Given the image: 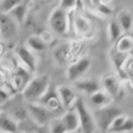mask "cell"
<instances>
[{
	"label": "cell",
	"mask_w": 133,
	"mask_h": 133,
	"mask_svg": "<svg viewBox=\"0 0 133 133\" xmlns=\"http://www.w3.org/2000/svg\"><path fill=\"white\" fill-rule=\"evenodd\" d=\"M49 88V80L47 75H39L31 79L23 91V97L27 101L40 100Z\"/></svg>",
	"instance_id": "1"
},
{
	"label": "cell",
	"mask_w": 133,
	"mask_h": 133,
	"mask_svg": "<svg viewBox=\"0 0 133 133\" xmlns=\"http://www.w3.org/2000/svg\"><path fill=\"white\" fill-rule=\"evenodd\" d=\"M122 113L119 108L110 106H105L97 110L93 114V118L96 122V126L103 132L108 131L112 122L116 118L120 116Z\"/></svg>",
	"instance_id": "2"
},
{
	"label": "cell",
	"mask_w": 133,
	"mask_h": 133,
	"mask_svg": "<svg viewBox=\"0 0 133 133\" xmlns=\"http://www.w3.org/2000/svg\"><path fill=\"white\" fill-rule=\"evenodd\" d=\"M74 108L78 116L79 129L81 130V133H94L96 130V122L81 98L77 99L74 104Z\"/></svg>",
	"instance_id": "3"
},
{
	"label": "cell",
	"mask_w": 133,
	"mask_h": 133,
	"mask_svg": "<svg viewBox=\"0 0 133 133\" xmlns=\"http://www.w3.org/2000/svg\"><path fill=\"white\" fill-rule=\"evenodd\" d=\"M48 25L52 31L59 35H64L68 28V17L67 11L57 7L51 13L48 19Z\"/></svg>",
	"instance_id": "4"
},
{
	"label": "cell",
	"mask_w": 133,
	"mask_h": 133,
	"mask_svg": "<svg viewBox=\"0 0 133 133\" xmlns=\"http://www.w3.org/2000/svg\"><path fill=\"white\" fill-rule=\"evenodd\" d=\"M18 25L9 14L0 13V35L2 39L10 40L18 35Z\"/></svg>",
	"instance_id": "5"
},
{
	"label": "cell",
	"mask_w": 133,
	"mask_h": 133,
	"mask_svg": "<svg viewBox=\"0 0 133 133\" xmlns=\"http://www.w3.org/2000/svg\"><path fill=\"white\" fill-rule=\"evenodd\" d=\"M27 111L29 112L32 119L37 125L45 126L49 121L51 117L52 111L44 107L43 105H37V104L30 103L27 105Z\"/></svg>",
	"instance_id": "6"
},
{
	"label": "cell",
	"mask_w": 133,
	"mask_h": 133,
	"mask_svg": "<svg viewBox=\"0 0 133 133\" xmlns=\"http://www.w3.org/2000/svg\"><path fill=\"white\" fill-rule=\"evenodd\" d=\"M90 60L88 58H82L78 62L72 63L67 68V77L70 81L79 79L90 67Z\"/></svg>",
	"instance_id": "7"
},
{
	"label": "cell",
	"mask_w": 133,
	"mask_h": 133,
	"mask_svg": "<svg viewBox=\"0 0 133 133\" xmlns=\"http://www.w3.org/2000/svg\"><path fill=\"white\" fill-rule=\"evenodd\" d=\"M39 101L41 102V105L46 107L50 111H55V110H59L62 105L60 100H59L57 90H55V88H48V91Z\"/></svg>",
	"instance_id": "8"
},
{
	"label": "cell",
	"mask_w": 133,
	"mask_h": 133,
	"mask_svg": "<svg viewBox=\"0 0 133 133\" xmlns=\"http://www.w3.org/2000/svg\"><path fill=\"white\" fill-rule=\"evenodd\" d=\"M16 54L27 70L30 72H35L37 68V60L31 50L27 45H21L18 48Z\"/></svg>",
	"instance_id": "9"
},
{
	"label": "cell",
	"mask_w": 133,
	"mask_h": 133,
	"mask_svg": "<svg viewBox=\"0 0 133 133\" xmlns=\"http://www.w3.org/2000/svg\"><path fill=\"white\" fill-rule=\"evenodd\" d=\"M30 81V74H29V72L27 69L20 66L16 69L14 78H13V82H14L15 87L16 88L18 91L23 92V91L25 90V88L27 87V85L29 83Z\"/></svg>",
	"instance_id": "10"
},
{
	"label": "cell",
	"mask_w": 133,
	"mask_h": 133,
	"mask_svg": "<svg viewBox=\"0 0 133 133\" xmlns=\"http://www.w3.org/2000/svg\"><path fill=\"white\" fill-rule=\"evenodd\" d=\"M57 92L60 99L62 106L65 109H69L71 106H74L76 99V93L67 86H60L57 88Z\"/></svg>",
	"instance_id": "11"
},
{
	"label": "cell",
	"mask_w": 133,
	"mask_h": 133,
	"mask_svg": "<svg viewBox=\"0 0 133 133\" xmlns=\"http://www.w3.org/2000/svg\"><path fill=\"white\" fill-rule=\"evenodd\" d=\"M102 85L107 92L111 97H116L119 94V89H120V83L117 76L113 74L107 75L102 81Z\"/></svg>",
	"instance_id": "12"
},
{
	"label": "cell",
	"mask_w": 133,
	"mask_h": 133,
	"mask_svg": "<svg viewBox=\"0 0 133 133\" xmlns=\"http://www.w3.org/2000/svg\"><path fill=\"white\" fill-rule=\"evenodd\" d=\"M60 119L67 132L75 131L79 129V119L76 110H70L67 112Z\"/></svg>",
	"instance_id": "13"
},
{
	"label": "cell",
	"mask_w": 133,
	"mask_h": 133,
	"mask_svg": "<svg viewBox=\"0 0 133 133\" xmlns=\"http://www.w3.org/2000/svg\"><path fill=\"white\" fill-rule=\"evenodd\" d=\"M18 131V124L13 118L5 112H0V132L16 133Z\"/></svg>",
	"instance_id": "14"
},
{
	"label": "cell",
	"mask_w": 133,
	"mask_h": 133,
	"mask_svg": "<svg viewBox=\"0 0 133 133\" xmlns=\"http://www.w3.org/2000/svg\"><path fill=\"white\" fill-rule=\"evenodd\" d=\"M75 86L78 90L86 92L87 94L93 95L94 93L100 91V85L95 80H83L75 82Z\"/></svg>",
	"instance_id": "15"
},
{
	"label": "cell",
	"mask_w": 133,
	"mask_h": 133,
	"mask_svg": "<svg viewBox=\"0 0 133 133\" xmlns=\"http://www.w3.org/2000/svg\"><path fill=\"white\" fill-rule=\"evenodd\" d=\"M119 25L123 32H130L133 26V15L128 10L119 12L117 18Z\"/></svg>",
	"instance_id": "16"
},
{
	"label": "cell",
	"mask_w": 133,
	"mask_h": 133,
	"mask_svg": "<svg viewBox=\"0 0 133 133\" xmlns=\"http://www.w3.org/2000/svg\"><path fill=\"white\" fill-rule=\"evenodd\" d=\"M27 46L30 50L36 52H43L46 50V41L38 35H31L27 40Z\"/></svg>",
	"instance_id": "17"
},
{
	"label": "cell",
	"mask_w": 133,
	"mask_h": 133,
	"mask_svg": "<svg viewBox=\"0 0 133 133\" xmlns=\"http://www.w3.org/2000/svg\"><path fill=\"white\" fill-rule=\"evenodd\" d=\"M19 25H23V23L25 22L26 16H27V7L23 4H20L19 5H18L16 7H15L12 11L8 13Z\"/></svg>",
	"instance_id": "18"
},
{
	"label": "cell",
	"mask_w": 133,
	"mask_h": 133,
	"mask_svg": "<svg viewBox=\"0 0 133 133\" xmlns=\"http://www.w3.org/2000/svg\"><path fill=\"white\" fill-rule=\"evenodd\" d=\"M122 29H121L117 19H112L109 22V25H108V35H109V38L112 42L119 40L120 38L121 35H122Z\"/></svg>",
	"instance_id": "19"
},
{
	"label": "cell",
	"mask_w": 133,
	"mask_h": 133,
	"mask_svg": "<svg viewBox=\"0 0 133 133\" xmlns=\"http://www.w3.org/2000/svg\"><path fill=\"white\" fill-rule=\"evenodd\" d=\"M117 49L118 52L122 54L130 51L133 49V40L129 36L122 37L121 39H119V43H118Z\"/></svg>",
	"instance_id": "20"
},
{
	"label": "cell",
	"mask_w": 133,
	"mask_h": 133,
	"mask_svg": "<svg viewBox=\"0 0 133 133\" xmlns=\"http://www.w3.org/2000/svg\"><path fill=\"white\" fill-rule=\"evenodd\" d=\"M20 4H22V0H2L0 3V13L8 14Z\"/></svg>",
	"instance_id": "21"
},
{
	"label": "cell",
	"mask_w": 133,
	"mask_h": 133,
	"mask_svg": "<svg viewBox=\"0 0 133 133\" xmlns=\"http://www.w3.org/2000/svg\"><path fill=\"white\" fill-rule=\"evenodd\" d=\"M91 102L95 105L101 106V105H105L108 102L109 98L107 96L105 93L101 92V91H98V92L94 93L93 95H91Z\"/></svg>",
	"instance_id": "22"
},
{
	"label": "cell",
	"mask_w": 133,
	"mask_h": 133,
	"mask_svg": "<svg viewBox=\"0 0 133 133\" xmlns=\"http://www.w3.org/2000/svg\"><path fill=\"white\" fill-rule=\"evenodd\" d=\"M50 133H67V130L63 124L61 119H55L50 122Z\"/></svg>",
	"instance_id": "23"
},
{
	"label": "cell",
	"mask_w": 133,
	"mask_h": 133,
	"mask_svg": "<svg viewBox=\"0 0 133 133\" xmlns=\"http://www.w3.org/2000/svg\"><path fill=\"white\" fill-rule=\"evenodd\" d=\"M127 118L128 117H127L126 115H124V114H121L120 116H119L118 118H116L115 121L112 122V124H111V126H110L108 131H110V132H116L117 131V130H119V129L120 128L123 124H124V122L126 121Z\"/></svg>",
	"instance_id": "24"
},
{
	"label": "cell",
	"mask_w": 133,
	"mask_h": 133,
	"mask_svg": "<svg viewBox=\"0 0 133 133\" xmlns=\"http://www.w3.org/2000/svg\"><path fill=\"white\" fill-rule=\"evenodd\" d=\"M76 20H77L76 21L77 28H78V30L80 33H85V32H87L89 29V24L87 23L85 18H83L82 16H78L76 18Z\"/></svg>",
	"instance_id": "25"
},
{
	"label": "cell",
	"mask_w": 133,
	"mask_h": 133,
	"mask_svg": "<svg viewBox=\"0 0 133 133\" xmlns=\"http://www.w3.org/2000/svg\"><path fill=\"white\" fill-rule=\"evenodd\" d=\"M133 130V119L130 118H127L126 121L124 122V124L116 132L119 133H125V132H129Z\"/></svg>",
	"instance_id": "26"
},
{
	"label": "cell",
	"mask_w": 133,
	"mask_h": 133,
	"mask_svg": "<svg viewBox=\"0 0 133 133\" xmlns=\"http://www.w3.org/2000/svg\"><path fill=\"white\" fill-rule=\"evenodd\" d=\"M77 0H60V4H59V7L64 10H69L72 7L75 6Z\"/></svg>",
	"instance_id": "27"
},
{
	"label": "cell",
	"mask_w": 133,
	"mask_h": 133,
	"mask_svg": "<svg viewBox=\"0 0 133 133\" xmlns=\"http://www.w3.org/2000/svg\"><path fill=\"white\" fill-rule=\"evenodd\" d=\"M8 98H9L8 93H7L5 91H4V90L0 89V106L4 105V104L7 102Z\"/></svg>",
	"instance_id": "28"
},
{
	"label": "cell",
	"mask_w": 133,
	"mask_h": 133,
	"mask_svg": "<svg viewBox=\"0 0 133 133\" xmlns=\"http://www.w3.org/2000/svg\"><path fill=\"white\" fill-rule=\"evenodd\" d=\"M98 5H99V10H100L102 14L107 15V16L111 15V9H110L108 5H104V4H98Z\"/></svg>",
	"instance_id": "29"
},
{
	"label": "cell",
	"mask_w": 133,
	"mask_h": 133,
	"mask_svg": "<svg viewBox=\"0 0 133 133\" xmlns=\"http://www.w3.org/2000/svg\"><path fill=\"white\" fill-rule=\"evenodd\" d=\"M37 133H50L49 128H47L46 125H45V126H40L37 129Z\"/></svg>",
	"instance_id": "30"
},
{
	"label": "cell",
	"mask_w": 133,
	"mask_h": 133,
	"mask_svg": "<svg viewBox=\"0 0 133 133\" xmlns=\"http://www.w3.org/2000/svg\"><path fill=\"white\" fill-rule=\"evenodd\" d=\"M67 133H81V130H80V129H78V130H75V131H71V132H67Z\"/></svg>",
	"instance_id": "31"
},
{
	"label": "cell",
	"mask_w": 133,
	"mask_h": 133,
	"mask_svg": "<svg viewBox=\"0 0 133 133\" xmlns=\"http://www.w3.org/2000/svg\"><path fill=\"white\" fill-rule=\"evenodd\" d=\"M38 1H40L42 4H46V3H48V2H49L50 0H38Z\"/></svg>",
	"instance_id": "32"
},
{
	"label": "cell",
	"mask_w": 133,
	"mask_h": 133,
	"mask_svg": "<svg viewBox=\"0 0 133 133\" xmlns=\"http://www.w3.org/2000/svg\"><path fill=\"white\" fill-rule=\"evenodd\" d=\"M0 39H1V35H0Z\"/></svg>",
	"instance_id": "33"
},
{
	"label": "cell",
	"mask_w": 133,
	"mask_h": 133,
	"mask_svg": "<svg viewBox=\"0 0 133 133\" xmlns=\"http://www.w3.org/2000/svg\"><path fill=\"white\" fill-rule=\"evenodd\" d=\"M0 133H2V132H0Z\"/></svg>",
	"instance_id": "34"
}]
</instances>
